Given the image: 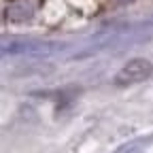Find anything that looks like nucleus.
Here are the masks:
<instances>
[{"mask_svg":"<svg viewBox=\"0 0 153 153\" xmlns=\"http://www.w3.org/2000/svg\"><path fill=\"white\" fill-rule=\"evenodd\" d=\"M151 72H153V66H151L149 60H145V57H134V60H130L117 74H115V83H117V85L140 83V81L147 79Z\"/></svg>","mask_w":153,"mask_h":153,"instance_id":"nucleus-1","label":"nucleus"},{"mask_svg":"<svg viewBox=\"0 0 153 153\" xmlns=\"http://www.w3.org/2000/svg\"><path fill=\"white\" fill-rule=\"evenodd\" d=\"M113 2H117V4H130V2H134V0H113Z\"/></svg>","mask_w":153,"mask_h":153,"instance_id":"nucleus-2","label":"nucleus"}]
</instances>
